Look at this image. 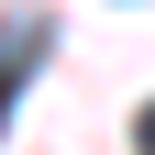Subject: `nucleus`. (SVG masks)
<instances>
[{
  "label": "nucleus",
  "mask_w": 155,
  "mask_h": 155,
  "mask_svg": "<svg viewBox=\"0 0 155 155\" xmlns=\"http://www.w3.org/2000/svg\"><path fill=\"white\" fill-rule=\"evenodd\" d=\"M133 144H144V155H155V100H144V111H133Z\"/></svg>",
  "instance_id": "nucleus-1"
}]
</instances>
